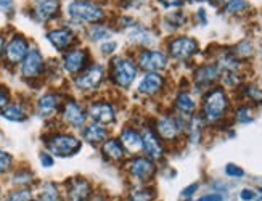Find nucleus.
Instances as JSON below:
<instances>
[{
    "mask_svg": "<svg viewBox=\"0 0 262 201\" xmlns=\"http://www.w3.org/2000/svg\"><path fill=\"white\" fill-rule=\"evenodd\" d=\"M2 201H34V193L31 188H15Z\"/></svg>",
    "mask_w": 262,
    "mask_h": 201,
    "instance_id": "nucleus-29",
    "label": "nucleus"
},
{
    "mask_svg": "<svg viewBox=\"0 0 262 201\" xmlns=\"http://www.w3.org/2000/svg\"><path fill=\"white\" fill-rule=\"evenodd\" d=\"M11 166H13V158H11V154L0 150V174H5L11 169Z\"/></svg>",
    "mask_w": 262,
    "mask_h": 201,
    "instance_id": "nucleus-36",
    "label": "nucleus"
},
{
    "mask_svg": "<svg viewBox=\"0 0 262 201\" xmlns=\"http://www.w3.org/2000/svg\"><path fill=\"white\" fill-rule=\"evenodd\" d=\"M116 49H118V43L116 42H103V43H101V47H100L101 53L106 55V57H110L111 53H115Z\"/></svg>",
    "mask_w": 262,
    "mask_h": 201,
    "instance_id": "nucleus-39",
    "label": "nucleus"
},
{
    "mask_svg": "<svg viewBox=\"0 0 262 201\" xmlns=\"http://www.w3.org/2000/svg\"><path fill=\"white\" fill-rule=\"evenodd\" d=\"M135 63L139 70L146 73H163L167 70L169 55L161 50L153 49H140L135 53Z\"/></svg>",
    "mask_w": 262,
    "mask_h": 201,
    "instance_id": "nucleus-7",
    "label": "nucleus"
},
{
    "mask_svg": "<svg viewBox=\"0 0 262 201\" xmlns=\"http://www.w3.org/2000/svg\"><path fill=\"white\" fill-rule=\"evenodd\" d=\"M209 2H211V4H214V5H217V4H222L224 0H209Z\"/></svg>",
    "mask_w": 262,
    "mask_h": 201,
    "instance_id": "nucleus-49",
    "label": "nucleus"
},
{
    "mask_svg": "<svg viewBox=\"0 0 262 201\" xmlns=\"http://www.w3.org/2000/svg\"><path fill=\"white\" fill-rule=\"evenodd\" d=\"M39 201H61V188L55 182H45L40 187Z\"/></svg>",
    "mask_w": 262,
    "mask_h": 201,
    "instance_id": "nucleus-28",
    "label": "nucleus"
},
{
    "mask_svg": "<svg viewBox=\"0 0 262 201\" xmlns=\"http://www.w3.org/2000/svg\"><path fill=\"white\" fill-rule=\"evenodd\" d=\"M63 108V98L56 92L43 94L37 102V115L43 119H49Z\"/></svg>",
    "mask_w": 262,
    "mask_h": 201,
    "instance_id": "nucleus-19",
    "label": "nucleus"
},
{
    "mask_svg": "<svg viewBox=\"0 0 262 201\" xmlns=\"http://www.w3.org/2000/svg\"><path fill=\"white\" fill-rule=\"evenodd\" d=\"M187 122L184 116L174 113H164L155 119L153 129L166 145L177 142L187 132Z\"/></svg>",
    "mask_w": 262,
    "mask_h": 201,
    "instance_id": "nucleus-3",
    "label": "nucleus"
},
{
    "mask_svg": "<svg viewBox=\"0 0 262 201\" xmlns=\"http://www.w3.org/2000/svg\"><path fill=\"white\" fill-rule=\"evenodd\" d=\"M111 36V29L106 28L105 25H94L89 29V37L98 42V40H105Z\"/></svg>",
    "mask_w": 262,
    "mask_h": 201,
    "instance_id": "nucleus-31",
    "label": "nucleus"
},
{
    "mask_svg": "<svg viewBox=\"0 0 262 201\" xmlns=\"http://www.w3.org/2000/svg\"><path fill=\"white\" fill-rule=\"evenodd\" d=\"M253 52H254V49H253L251 43H249V42H240L236 47H233L232 55L236 60H246V58L251 57Z\"/></svg>",
    "mask_w": 262,
    "mask_h": 201,
    "instance_id": "nucleus-32",
    "label": "nucleus"
},
{
    "mask_svg": "<svg viewBox=\"0 0 262 201\" xmlns=\"http://www.w3.org/2000/svg\"><path fill=\"white\" fill-rule=\"evenodd\" d=\"M29 53V42L21 34H15L5 43V61L8 64H21Z\"/></svg>",
    "mask_w": 262,
    "mask_h": 201,
    "instance_id": "nucleus-13",
    "label": "nucleus"
},
{
    "mask_svg": "<svg viewBox=\"0 0 262 201\" xmlns=\"http://www.w3.org/2000/svg\"><path fill=\"white\" fill-rule=\"evenodd\" d=\"M2 116L11 122H23L28 119V109L19 103H10L5 109H2Z\"/></svg>",
    "mask_w": 262,
    "mask_h": 201,
    "instance_id": "nucleus-27",
    "label": "nucleus"
},
{
    "mask_svg": "<svg viewBox=\"0 0 262 201\" xmlns=\"http://www.w3.org/2000/svg\"><path fill=\"white\" fill-rule=\"evenodd\" d=\"M142 136H143V154H146L148 158L155 160L156 163L164 160L166 156V143L159 139V136L155 132L153 126L151 127H145L142 130Z\"/></svg>",
    "mask_w": 262,
    "mask_h": 201,
    "instance_id": "nucleus-12",
    "label": "nucleus"
},
{
    "mask_svg": "<svg viewBox=\"0 0 262 201\" xmlns=\"http://www.w3.org/2000/svg\"><path fill=\"white\" fill-rule=\"evenodd\" d=\"M166 47H167L166 53L169 55V58H172L176 61H188L198 53V42L188 36L172 37L166 43Z\"/></svg>",
    "mask_w": 262,
    "mask_h": 201,
    "instance_id": "nucleus-8",
    "label": "nucleus"
},
{
    "mask_svg": "<svg viewBox=\"0 0 262 201\" xmlns=\"http://www.w3.org/2000/svg\"><path fill=\"white\" fill-rule=\"evenodd\" d=\"M34 201H36V199H34ZM37 201H39V199H37Z\"/></svg>",
    "mask_w": 262,
    "mask_h": 201,
    "instance_id": "nucleus-53",
    "label": "nucleus"
},
{
    "mask_svg": "<svg viewBox=\"0 0 262 201\" xmlns=\"http://www.w3.org/2000/svg\"><path fill=\"white\" fill-rule=\"evenodd\" d=\"M34 182V174L31 171H18L13 175V185L16 188H31Z\"/></svg>",
    "mask_w": 262,
    "mask_h": 201,
    "instance_id": "nucleus-30",
    "label": "nucleus"
},
{
    "mask_svg": "<svg viewBox=\"0 0 262 201\" xmlns=\"http://www.w3.org/2000/svg\"><path fill=\"white\" fill-rule=\"evenodd\" d=\"M229 95L225 94L222 87H212L206 92L203 98L201 118L206 124H217L229 113Z\"/></svg>",
    "mask_w": 262,
    "mask_h": 201,
    "instance_id": "nucleus-1",
    "label": "nucleus"
},
{
    "mask_svg": "<svg viewBox=\"0 0 262 201\" xmlns=\"http://www.w3.org/2000/svg\"><path fill=\"white\" fill-rule=\"evenodd\" d=\"M246 7H248L246 0H230V2L225 5V13H229V15H236V13L243 12V10H245Z\"/></svg>",
    "mask_w": 262,
    "mask_h": 201,
    "instance_id": "nucleus-35",
    "label": "nucleus"
},
{
    "mask_svg": "<svg viewBox=\"0 0 262 201\" xmlns=\"http://www.w3.org/2000/svg\"><path fill=\"white\" fill-rule=\"evenodd\" d=\"M89 52L84 49H71L63 57V68L68 74L79 76L89 68Z\"/></svg>",
    "mask_w": 262,
    "mask_h": 201,
    "instance_id": "nucleus-15",
    "label": "nucleus"
},
{
    "mask_svg": "<svg viewBox=\"0 0 262 201\" xmlns=\"http://www.w3.org/2000/svg\"><path fill=\"white\" fill-rule=\"evenodd\" d=\"M222 76L219 64H203L193 74V81H195L196 87H211L214 82L219 81Z\"/></svg>",
    "mask_w": 262,
    "mask_h": 201,
    "instance_id": "nucleus-23",
    "label": "nucleus"
},
{
    "mask_svg": "<svg viewBox=\"0 0 262 201\" xmlns=\"http://www.w3.org/2000/svg\"><path fill=\"white\" fill-rule=\"evenodd\" d=\"M89 116L101 126H111L118 119V108L106 100H97L92 102L87 108Z\"/></svg>",
    "mask_w": 262,
    "mask_h": 201,
    "instance_id": "nucleus-10",
    "label": "nucleus"
},
{
    "mask_svg": "<svg viewBox=\"0 0 262 201\" xmlns=\"http://www.w3.org/2000/svg\"><path fill=\"white\" fill-rule=\"evenodd\" d=\"M47 40L58 52H66L73 47V43L76 40V34H74V31L68 28H56L47 32Z\"/></svg>",
    "mask_w": 262,
    "mask_h": 201,
    "instance_id": "nucleus-20",
    "label": "nucleus"
},
{
    "mask_svg": "<svg viewBox=\"0 0 262 201\" xmlns=\"http://www.w3.org/2000/svg\"><path fill=\"white\" fill-rule=\"evenodd\" d=\"M127 39H129V42L132 43V46L137 47V49H151V46L156 40L153 32L148 28L142 26V25H137L132 29H129L127 31Z\"/></svg>",
    "mask_w": 262,
    "mask_h": 201,
    "instance_id": "nucleus-22",
    "label": "nucleus"
},
{
    "mask_svg": "<svg viewBox=\"0 0 262 201\" xmlns=\"http://www.w3.org/2000/svg\"><path fill=\"white\" fill-rule=\"evenodd\" d=\"M4 50H5V39H4V36H0V57H2Z\"/></svg>",
    "mask_w": 262,
    "mask_h": 201,
    "instance_id": "nucleus-48",
    "label": "nucleus"
},
{
    "mask_svg": "<svg viewBox=\"0 0 262 201\" xmlns=\"http://www.w3.org/2000/svg\"><path fill=\"white\" fill-rule=\"evenodd\" d=\"M68 15L77 23L87 25H101L105 21V12L100 5L90 2V0H73L68 5Z\"/></svg>",
    "mask_w": 262,
    "mask_h": 201,
    "instance_id": "nucleus-5",
    "label": "nucleus"
},
{
    "mask_svg": "<svg viewBox=\"0 0 262 201\" xmlns=\"http://www.w3.org/2000/svg\"><path fill=\"white\" fill-rule=\"evenodd\" d=\"M105 68L100 64H90L85 71H82L79 76H76L74 85L82 92H94L103 84L105 81Z\"/></svg>",
    "mask_w": 262,
    "mask_h": 201,
    "instance_id": "nucleus-9",
    "label": "nucleus"
},
{
    "mask_svg": "<svg viewBox=\"0 0 262 201\" xmlns=\"http://www.w3.org/2000/svg\"><path fill=\"white\" fill-rule=\"evenodd\" d=\"M243 94H245V97L248 100H251L253 103H257V105L262 103V88L260 87H257V85H246Z\"/></svg>",
    "mask_w": 262,
    "mask_h": 201,
    "instance_id": "nucleus-33",
    "label": "nucleus"
},
{
    "mask_svg": "<svg viewBox=\"0 0 262 201\" xmlns=\"http://www.w3.org/2000/svg\"><path fill=\"white\" fill-rule=\"evenodd\" d=\"M40 163H42V166L43 167H52L53 166V154H50L49 151H43V153H40Z\"/></svg>",
    "mask_w": 262,
    "mask_h": 201,
    "instance_id": "nucleus-43",
    "label": "nucleus"
},
{
    "mask_svg": "<svg viewBox=\"0 0 262 201\" xmlns=\"http://www.w3.org/2000/svg\"><path fill=\"white\" fill-rule=\"evenodd\" d=\"M164 85L166 77L161 73H146L140 79L139 85H137V94L142 97L153 98L164 91Z\"/></svg>",
    "mask_w": 262,
    "mask_h": 201,
    "instance_id": "nucleus-17",
    "label": "nucleus"
},
{
    "mask_svg": "<svg viewBox=\"0 0 262 201\" xmlns=\"http://www.w3.org/2000/svg\"><path fill=\"white\" fill-rule=\"evenodd\" d=\"M225 174L232 177V178H243L245 177V171H243V167L240 166H236L233 163H229L225 166Z\"/></svg>",
    "mask_w": 262,
    "mask_h": 201,
    "instance_id": "nucleus-37",
    "label": "nucleus"
},
{
    "mask_svg": "<svg viewBox=\"0 0 262 201\" xmlns=\"http://www.w3.org/2000/svg\"><path fill=\"white\" fill-rule=\"evenodd\" d=\"M145 0H124V5L129 8H139L140 5H143Z\"/></svg>",
    "mask_w": 262,
    "mask_h": 201,
    "instance_id": "nucleus-47",
    "label": "nucleus"
},
{
    "mask_svg": "<svg viewBox=\"0 0 262 201\" xmlns=\"http://www.w3.org/2000/svg\"><path fill=\"white\" fill-rule=\"evenodd\" d=\"M45 73V60L37 49H31L25 61L21 63V76L26 81H36Z\"/></svg>",
    "mask_w": 262,
    "mask_h": 201,
    "instance_id": "nucleus-14",
    "label": "nucleus"
},
{
    "mask_svg": "<svg viewBox=\"0 0 262 201\" xmlns=\"http://www.w3.org/2000/svg\"><path fill=\"white\" fill-rule=\"evenodd\" d=\"M240 198H242V201H254L257 198V195L253 188H243L240 192Z\"/></svg>",
    "mask_w": 262,
    "mask_h": 201,
    "instance_id": "nucleus-42",
    "label": "nucleus"
},
{
    "mask_svg": "<svg viewBox=\"0 0 262 201\" xmlns=\"http://www.w3.org/2000/svg\"><path fill=\"white\" fill-rule=\"evenodd\" d=\"M196 201H224V196L221 193H208V195H203L201 198H198Z\"/></svg>",
    "mask_w": 262,
    "mask_h": 201,
    "instance_id": "nucleus-44",
    "label": "nucleus"
},
{
    "mask_svg": "<svg viewBox=\"0 0 262 201\" xmlns=\"http://www.w3.org/2000/svg\"><path fill=\"white\" fill-rule=\"evenodd\" d=\"M94 193V187L85 177H73L66 181L64 201H89Z\"/></svg>",
    "mask_w": 262,
    "mask_h": 201,
    "instance_id": "nucleus-11",
    "label": "nucleus"
},
{
    "mask_svg": "<svg viewBox=\"0 0 262 201\" xmlns=\"http://www.w3.org/2000/svg\"><path fill=\"white\" fill-rule=\"evenodd\" d=\"M110 132L106 129V126H101L98 122H92L82 129V139L90 143L92 147H98V145H103L110 137Z\"/></svg>",
    "mask_w": 262,
    "mask_h": 201,
    "instance_id": "nucleus-26",
    "label": "nucleus"
},
{
    "mask_svg": "<svg viewBox=\"0 0 262 201\" xmlns=\"http://www.w3.org/2000/svg\"><path fill=\"white\" fill-rule=\"evenodd\" d=\"M257 201H262V193H260V195L257 196Z\"/></svg>",
    "mask_w": 262,
    "mask_h": 201,
    "instance_id": "nucleus-51",
    "label": "nucleus"
},
{
    "mask_svg": "<svg viewBox=\"0 0 262 201\" xmlns=\"http://www.w3.org/2000/svg\"><path fill=\"white\" fill-rule=\"evenodd\" d=\"M124 201H140V199H135V198H132V196H129V195H127V198L124 199Z\"/></svg>",
    "mask_w": 262,
    "mask_h": 201,
    "instance_id": "nucleus-50",
    "label": "nucleus"
},
{
    "mask_svg": "<svg viewBox=\"0 0 262 201\" xmlns=\"http://www.w3.org/2000/svg\"><path fill=\"white\" fill-rule=\"evenodd\" d=\"M0 201H2V190H0Z\"/></svg>",
    "mask_w": 262,
    "mask_h": 201,
    "instance_id": "nucleus-52",
    "label": "nucleus"
},
{
    "mask_svg": "<svg viewBox=\"0 0 262 201\" xmlns=\"http://www.w3.org/2000/svg\"><path fill=\"white\" fill-rule=\"evenodd\" d=\"M159 4H161L164 8L167 10H172V8H180L184 5V0H158Z\"/></svg>",
    "mask_w": 262,
    "mask_h": 201,
    "instance_id": "nucleus-41",
    "label": "nucleus"
},
{
    "mask_svg": "<svg viewBox=\"0 0 262 201\" xmlns=\"http://www.w3.org/2000/svg\"><path fill=\"white\" fill-rule=\"evenodd\" d=\"M10 105V92L0 85V109H5Z\"/></svg>",
    "mask_w": 262,
    "mask_h": 201,
    "instance_id": "nucleus-40",
    "label": "nucleus"
},
{
    "mask_svg": "<svg viewBox=\"0 0 262 201\" xmlns=\"http://www.w3.org/2000/svg\"><path fill=\"white\" fill-rule=\"evenodd\" d=\"M61 116H63V121L66 122L68 126L81 129V127L85 126V121L89 118V113H87L85 108L81 103L76 102V100H68L66 103H63Z\"/></svg>",
    "mask_w": 262,
    "mask_h": 201,
    "instance_id": "nucleus-16",
    "label": "nucleus"
},
{
    "mask_svg": "<svg viewBox=\"0 0 262 201\" xmlns=\"http://www.w3.org/2000/svg\"><path fill=\"white\" fill-rule=\"evenodd\" d=\"M60 13V0H36L34 2V16L42 23L56 18Z\"/></svg>",
    "mask_w": 262,
    "mask_h": 201,
    "instance_id": "nucleus-24",
    "label": "nucleus"
},
{
    "mask_svg": "<svg viewBox=\"0 0 262 201\" xmlns=\"http://www.w3.org/2000/svg\"><path fill=\"white\" fill-rule=\"evenodd\" d=\"M174 109L176 113L184 116L185 119H190L191 116L196 115V102L193 95L187 91H182L174 98Z\"/></svg>",
    "mask_w": 262,
    "mask_h": 201,
    "instance_id": "nucleus-25",
    "label": "nucleus"
},
{
    "mask_svg": "<svg viewBox=\"0 0 262 201\" xmlns=\"http://www.w3.org/2000/svg\"><path fill=\"white\" fill-rule=\"evenodd\" d=\"M124 171L134 185H148L155 181L158 174V163L143 153L135 154L124 163Z\"/></svg>",
    "mask_w": 262,
    "mask_h": 201,
    "instance_id": "nucleus-2",
    "label": "nucleus"
},
{
    "mask_svg": "<svg viewBox=\"0 0 262 201\" xmlns=\"http://www.w3.org/2000/svg\"><path fill=\"white\" fill-rule=\"evenodd\" d=\"M45 147H47L50 154L60 156V158H68V156H73L81 150L82 142L76 136H73V133L58 132V133H53V136L47 137V140H45Z\"/></svg>",
    "mask_w": 262,
    "mask_h": 201,
    "instance_id": "nucleus-6",
    "label": "nucleus"
},
{
    "mask_svg": "<svg viewBox=\"0 0 262 201\" xmlns=\"http://www.w3.org/2000/svg\"><path fill=\"white\" fill-rule=\"evenodd\" d=\"M101 154L103 158L113 164H122L127 160V151L124 150L122 143L119 139L111 137L108 139L103 145H101Z\"/></svg>",
    "mask_w": 262,
    "mask_h": 201,
    "instance_id": "nucleus-21",
    "label": "nucleus"
},
{
    "mask_svg": "<svg viewBox=\"0 0 262 201\" xmlns=\"http://www.w3.org/2000/svg\"><path fill=\"white\" fill-rule=\"evenodd\" d=\"M198 187H200V184H196V182H195V184H191V185H188V187H185L184 190H182L180 198H182V199H187V198L190 199L193 195H195V193L198 192Z\"/></svg>",
    "mask_w": 262,
    "mask_h": 201,
    "instance_id": "nucleus-38",
    "label": "nucleus"
},
{
    "mask_svg": "<svg viewBox=\"0 0 262 201\" xmlns=\"http://www.w3.org/2000/svg\"><path fill=\"white\" fill-rule=\"evenodd\" d=\"M254 119V115H253V108L248 106V105H243L236 109V121L242 122V124H248V122H251Z\"/></svg>",
    "mask_w": 262,
    "mask_h": 201,
    "instance_id": "nucleus-34",
    "label": "nucleus"
},
{
    "mask_svg": "<svg viewBox=\"0 0 262 201\" xmlns=\"http://www.w3.org/2000/svg\"><path fill=\"white\" fill-rule=\"evenodd\" d=\"M119 140L122 143L124 150L130 153L132 156L143 153V136L140 129H137L134 126H126L121 130Z\"/></svg>",
    "mask_w": 262,
    "mask_h": 201,
    "instance_id": "nucleus-18",
    "label": "nucleus"
},
{
    "mask_svg": "<svg viewBox=\"0 0 262 201\" xmlns=\"http://www.w3.org/2000/svg\"><path fill=\"white\" fill-rule=\"evenodd\" d=\"M89 201H110V196L105 192H94Z\"/></svg>",
    "mask_w": 262,
    "mask_h": 201,
    "instance_id": "nucleus-45",
    "label": "nucleus"
},
{
    "mask_svg": "<svg viewBox=\"0 0 262 201\" xmlns=\"http://www.w3.org/2000/svg\"><path fill=\"white\" fill-rule=\"evenodd\" d=\"M11 8H13V0H0V10L11 12Z\"/></svg>",
    "mask_w": 262,
    "mask_h": 201,
    "instance_id": "nucleus-46",
    "label": "nucleus"
},
{
    "mask_svg": "<svg viewBox=\"0 0 262 201\" xmlns=\"http://www.w3.org/2000/svg\"><path fill=\"white\" fill-rule=\"evenodd\" d=\"M139 66H137L135 60L127 57H116L110 63V79L119 88H129L134 81L137 79L139 74Z\"/></svg>",
    "mask_w": 262,
    "mask_h": 201,
    "instance_id": "nucleus-4",
    "label": "nucleus"
}]
</instances>
